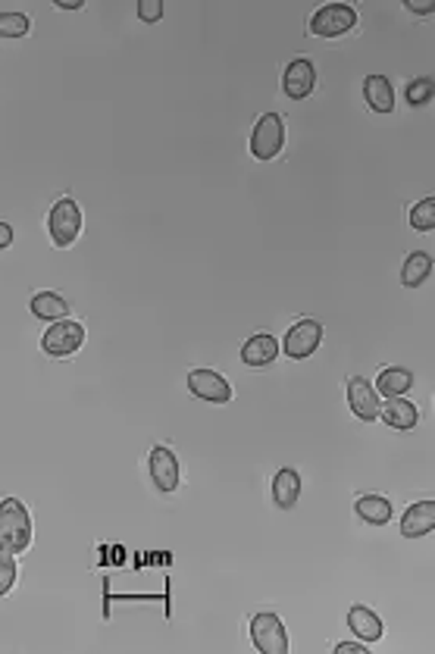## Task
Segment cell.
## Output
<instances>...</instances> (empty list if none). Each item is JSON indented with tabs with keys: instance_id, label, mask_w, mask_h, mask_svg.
Segmentation results:
<instances>
[{
	"instance_id": "21",
	"label": "cell",
	"mask_w": 435,
	"mask_h": 654,
	"mask_svg": "<svg viewBox=\"0 0 435 654\" xmlns=\"http://www.w3.org/2000/svg\"><path fill=\"white\" fill-rule=\"evenodd\" d=\"M430 276H432V254H426V251H413L404 261V267H401V282L407 288H420Z\"/></svg>"
},
{
	"instance_id": "3",
	"label": "cell",
	"mask_w": 435,
	"mask_h": 654,
	"mask_svg": "<svg viewBox=\"0 0 435 654\" xmlns=\"http://www.w3.org/2000/svg\"><path fill=\"white\" fill-rule=\"evenodd\" d=\"M285 147V119L279 113H263L251 132V154L257 160L279 157Z\"/></svg>"
},
{
	"instance_id": "11",
	"label": "cell",
	"mask_w": 435,
	"mask_h": 654,
	"mask_svg": "<svg viewBox=\"0 0 435 654\" xmlns=\"http://www.w3.org/2000/svg\"><path fill=\"white\" fill-rule=\"evenodd\" d=\"M316 88V69L310 60H291L289 69L282 75V92L291 97V101H304L310 92Z\"/></svg>"
},
{
	"instance_id": "27",
	"label": "cell",
	"mask_w": 435,
	"mask_h": 654,
	"mask_svg": "<svg viewBox=\"0 0 435 654\" xmlns=\"http://www.w3.org/2000/svg\"><path fill=\"white\" fill-rule=\"evenodd\" d=\"M407 6H411L413 13H420V16H432V13H435V6L430 4V0H411Z\"/></svg>"
},
{
	"instance_id": "2",
	"label": "cell",
	"mask_w": 435,
	"mask_h": 654,
	"mask_svg": "<svg viewBox=\"0 0 435 654\" xmlns=\"http://www.w3.org/2000/svg\"><path fill=\"white\" fill-rule=\"evenodd\" d=\"M48 229H50V238H54L57 248H69V244H75V238L82 235L79 204H75L73 198L57 200L54 210H50V217H48Z\"/></svg>"
},
{
	"instance_id": "18",
	"label": "cell",
	"mask_w": 435,
	"mask_h": 654,
	"mask_svg": "<svg viewBox=\"0 0 435 654\" xmlns=\"http://www.w3.org/2000/svg\"><path fill=\"white\" fill-rule=\"evenodd\" d=\"M354 510H357V517H360L363 523H369V526H386V523H392V517H395L392 501H388V498H382V495L357 498Z\"/></svg>"
},
{
	"instance_id": "8",
	"label": "cell",
	"mask_w": 435,
	"mask_h": 654,
	"mask_svg": "<svg viewBox=\"0 0 435 654\" xmlns=\"http://www.w3.org/2000/svg\"><path fill=\"white\" fill-rule=\"evenodd\" d=\"M188 388H191L194 398L210 401V404H229L232 401L229 379L217 370H191L188 373Z\"/></svg>"
},
{
	"instance_id": "15",
	"label": "cell",
	"mask_w": 435,
	"mask_h": 654,
	"mask_svg": "<svg viewBox=\"0 0 435 654\" xmlns=\"http://www.w3.org/2000/svg\"><path fill=\"white\" fill-rule=\"evenodd\" d=\"M363 97L373 113H392L395 110V85L386 75H367L363 79Z\"/></svg>"
},
{
	"instance_id": "13",
	"label": "cell",
	"mask_w": 435,
	"mask_h": 654,
	"mask_svg": "<svg viewBox=\"0 0 435 654\" xmlns=\"http://www.w3.org/2000/svg\"><path fill=\"white\" fill-rule=\"evenodd\" d=\"M379 417L386 420L392 429L407 432V429H413V426H417L420 413H417V407H413L407 398H388V401H382V404H379Z\"/></svg>"
},
{
	"instance_id": "30",
	"label": "cell",
	"mask_w": 435,
	"mask_h": 654,
	"mask_svg": "<svg viewBox=\"0 0 435 654\" xmlns=\"http://www.w3.org/2000/svg\"><path fill=\"white\" fill-rule=\"evenodd\" d=\"M57 6H60V10H82V0H57Z\"/></svg>"
},
{
	"instance_id": "25",
	"label": "cell",
	"mask_w": 435,
	"mask_h": 654,
	"mask_svg": "<svg viewBox=\"0 0 435 654\" xmlns=\"http://www.w3.org/2000/svg\"><path fill=\"white\" fill-rule=\"evenodd\" d=\"M16 586V561L10 552H0V598Z\"/></svg>"
},
{
	"instance_id": "1",
	"label": "cell",
	"mask_w": 435,
	"mask_h": 654,
	"mask_svg": "<svg viewBox=\"0 0 435 654\" xmlns=\"http://www.w3.org/2000/svg\"><path fill=\"white\" fill-rule=\"evenodd\" d=\"M31 545V514L22 501L4 498L0 501V552L25 554Z\"/></svg>"
},
{
	"instance_id": "22",
	"label": "cell",
	"mask_w": 435,
	"mask_h": 654,
	"mask_svg": "<svg viewBox=\"0 0 435 654\" xmlns=\"http://www.w3.org/2000/svg\"><path fill=\"white\" fill-rule=\"evenodd\" d=\"M31 31V19L25 13H0V38H25Z\"/></svg>"
},
{
	"instance_id": "29",
	"label": "cell",
	"mask_w": 435,
	"mask_h": 654,
	"mask_svg": "<svg viewBox=\"0 0 435 654\" xmlns=\"http://www.w3.org/2000/svg\"><path fill=\"white\" fill-rule=\"evenodd\" d=\"M335 651H339V654H367V649H363V645H357V642H339V645H335Z\"/></svg>"
},
{
	"instance_id": "28",
	"label": "cell",
	"mask_w": 435,
	"mask_h": 654,
	"mask_svg": "<svg viewBox=\"0 0 435 654\" xmlns=\"http://www.w3.org/2000/svg\"><path fill=\"white\" fill-rule=\"evenodd\" d=\"M13 244V225L10 223H0V251L10 248Z\"/></svg>"
},
{
	"instance_id": "24",
	"label": "cell",
	"mask_w": 435,
	"mask_h": 654,
	"mask_svg": "<svg viewBox=\"0 0 435 654\" xmlns=\"http://www.w3.org/2000/svg\"><path fill=\"white\" fill-rule=\"evenodd\" d=\"M411 225L417 232H432L435 229V198H426V200H420V204H413Z\"/></svg>"
},
{
	"instance_id": "5",
	"label": "cell",
	"mask_w": 435,
	"mask_h": 654,
	"mask_svg": "<svg viewBox=\"0 0 435 654\" xmlns=\"http://www.w3.org/2000/svg\"><path fill=\"white\" fill-rule=\"evenodd\" d=\"M354 25H357V10L351 4H326L310 19V31L320 38H342Z\"/></svg>"
},
{
	"instance_id": "14",
	"label": "cell",
	"mask_w": 435,
	"mask_h": 654,
	"mask_svg": "<svg viewBox=\"0 0 435 654\" xmlns=\"http://www.w3.org/2000/svg\"><path fill=\"white\" fill-rule=\"evenodd\" d=\"M348 626H351V632H354V636L363 639V642H379V639L386 636V626H382V620L376 617V611H369L367 605L351 607Z\"/></svg>"
},
{
	"instance_id": "12",
	"label": "cell",
	"mask_w": 435,
	"mask_h": 654,
	"mask_svg": "<svg viewBox=\"0 0 435 654\" xmlns=\"http://www.w3.org/2000/svg\"><path fill=\"white\" fill-rule=\"evenodd\" d=\"M435 529V501L426 498V501H417L404 517H401V535L407 539H423Z\"/></svg>"
},
{
	"instance_id": "17",
	"label": "cell",
	"mask_w": 435,
	"mask_h": 654,
	"mask_svg": "<svg viewBox=\"0 0 435 654\" xmlns=\"http://www.w3.org/2000/svg\"><path fill=\"white\" fill-rule=\"evenodd\" d=\"M279 358V341L272 339V335H251L248 341H244V348H242V360L248 367H270L272 360Z\"/></svg>"
},
{
	"instance_id": "7",
	"label": "cell",
	"mask_w": 435,
	"mask_h": 654,
	"mask_svg": "<svg viewBox=\"0 0 435 654\" xmlns=\"http://www.w3.org/2000/svg\"><path fill=\"white\" fill-rule=\"evenodd\" d=\"M323 341V326L316 320H297L295 326L285 332L282 351L289 354L291 360H307L310 354L320 348Z\"/></svg>"
},
{
	"instance_id": "10",
	"label": "cell",
	"mask_w": 435,
	"mask_h": 654,
	"mask_svg": "<svg viewBox=\"0 0 435 654\" xmlns=\"http://www.w3.org/2000/svg\"><path fill=\"white\" fill-rule=\"evenodd\" d=\"M147 470H151L154 485H157V489L164 491V495H170V491L179 489V482H182L179 457H175L170 448H164V445L151 448V457H147Z\"/></svg>"
},
{
	"instance_id": "20",
	"label": "cell",
	"mask_w": 435,
	"mask_h": 654,
	"mask_svg": "<svg viewBox=\"0 0 435 654\" xmlns=\"http://www.w3.org/2000/svg\"><path fill=\"white\" fill-rule=\"evenodd\" d=\"M31 314L44 323H57V320H67L69 316V304H67V297L54 295V291H41V295L31 297Z\"/></svg>"
},
{
	"instance_id": "16",
	"label": "cell",
	"mask_w": 435,
	"mask_h": 654,
	"mask_svg": "<svg viewBox=\"0 0 435 654\" xmlns=\"http://www.w3.org/2000/svg\"><path fill=\"white\" fill-rule=\"evenodd\" d=\"M297 498H301V476H297V470L282 467L272 479V501H276V508L289 510L297 504Z\"/></svg>"
},
{
	"instance_id": "9",
	"label": "cell",
	"mask_w": 435,
	"mask_h": 654,
	"mask_svg": "<svg viewBox=\"0 0 435 654\" xmlns=\"http://www.w3.org/2000/svg\"><path fill=\"white\" fill-rule=\"evenodd\" d=\"M348 404H351V413H354L357 420H363V423H373L376 417H379V392L373 388V382L363 379V376H351L348 379Z\"/></svg>"
},
{
	"instance_id": "6",
	"label": "cell",
	"mask_w": 435,
	"mask_h": 654,
	"mask_svg": "<svg viewBox=\"0 0 435 654\" xmlns=\"http://www.w3.org/2000/svg\"><path fill=\"white\" fill-rule=\"evenodd\" d=\"M82 341H85V326H82V323L57 320V323H50V329L44 332L41 348H44V354H50V358H69V354L79 351Z\"/></svg>"
},
{
	"instance_id": "19",
	"label": "cell",
	"mask_w": 435,
	"mask_h": 654,
	"mask_svg": "<svg viewBox=\"0 0 435 654\" xmlns=\"http://www.w3.org/2000/svg\"><path fill=\"white\" fill-rule=\"evenodd\" d=\"M373 388L379 394H386V398H404V394L413 388V373L404 370V367H388V370L379 373Z\"/></svg>"
},
{
	"instance_id": "23",
	"label": "cell",
	"mask_w": 435,
	"mask_h": 654,
	"mask_svg": "<svg viewBox=\"0 0 435 654\" xmlns=\"http://www.w3.org/2000/svg\"><path fill=\"white\" fill-rule=\"evenodd\" d=\"M432 92H435L432 75H420V79H413L411 85L404 88V97L411 107H426V103L432 101Z\"/></svg>"
},
{
	"instance_id": "4",
	"label": "cell",
	"mask_w": 435,
	"mask_h": 654,
	"mask_svg": "<svg viewBox=\"0 0 435 654\" xmlns=\"http://www.w3.org/2000/svg\"><path fill=\"white\" fill-rule=\"evenodd\" d=\"M251 642L261 654H289V632L276 614L263 611L251 617Z\"/></svg>"
},
{
	"instance_id": "26",
	"label": "cell",
	"mask_w": 435,
	"mask_h": 654,
	"mask_svg": "<svg viewBox=\"0 0 435 654\" xmlns=\"http://www.w3.org/2000/svg\"><path fill=\"white\" fill-rule=\"evenodd\" d=\"M138 16L141 22H160L164 19V4L160 0H138Z\"/></svg>"
}]
</instances>
